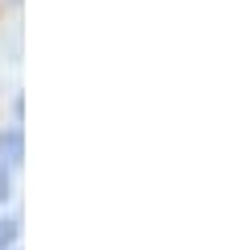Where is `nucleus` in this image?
Here are the masks:
<instances>
[{"instance_id":"nucleus-1","label":"nucleus","mask_w":250,"mask_h":250,"mask_svg":"<svg viewBox=\"0 0 250 250\" xmlns=\"http://www.w3.org/2000/svg\"><path fill=\"white\" fill-rule=\"evenodd\" d=\"M21 159H25V138H21V129H4L0 134V163L21 167Z\"/></svg>"},{"instance_id":"nucleus-2","label":"nucleus","mask_w":250,"mask_h":250,"mask_svg":"<svg viewBox=\"0 0 250 250\" xmlns=\"http://www.w3.org/2000/svg\"><path fill=\"white\" fill-rule=\"evenodd\" d=\"M17 233H21L17 221H0V250H9L13 242H17Z\"/></svg>"},{"instance_id":"nucleus-3","label":"nucleus","mask_w":250,"mask_h":250,"mask_svg":"<svg viewBox=\"0 0 250 250\" xmlns=\"http://www.w3.org/2000/svg\"><path fill=\"white\" fill-rule=\"evenodd\" d=\"M9 196H13V184H9V171L0 167V205H4Z\"/></svg>"}]
</instances>
